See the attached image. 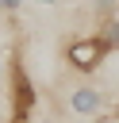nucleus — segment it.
Masks as SVG:
<instances>
[{
    "label": "nucleus",
    "mask_w": 119,
    "mask_h": 123,
    "mask_svg": "<svg viewBox=\"0 0 119 123\" xmlns=\"http://www.w3.org/2000/svg\"><path fill=\"white\" fill-rule=\"evenodd\" d=\"M96 38L104 42V50H107V54H115V50H119V12H115V15L96 19Z\"/></svg>",
    "instance_id": "4"
},
{
    "label": "nucleus",
    "mask_w": 119,
    "mask_h": 123,
    "mask_svg": "<svg viewBox=\"0 0 119 123\" xmlns=\"http://www.w3.org/2000/svg\"><path fill=\"white\" fill-rule=\"evenodd\" d=\"M0 4H4V0H0Z\"/></svg>",
    "instance_id": "9"
},
{
    "label": "nucleus",
    "mask_w": 119,
    "mask_h": 123,
    "mask_svg": "<svg viewBox=\"0 0 119 123\" xmlns=\"http://www.w3.org/2000/svg\"><path fill=\"white\" fill-rule=\"evenodd\" d=\"M65 108H69L77 119H96V115L107 111V96H104L96 85H77V88H69Z\"/></svg>",
    "instance_id": "3"
},
{
    "label": "nucleus",
    "mask_w": 119,
    "mask_h": 123,
    "mask_svg": "<svg viewBox=\"0 0 119 123\" xmlns=\"http://www.w3.org/2000/svg\"><path fill=\"white\" fill-rule=\"evenodd\" d=\"M38 4H46V8H54V4H61V0H38Z\"/></svg>",
    "instance_id": "7"
},
{
    "label": "nucleus",
    "mask_w": 119,
    "mask_h": 123,
    "mask_svg": "<svg viewBox=\"0 0 119 123\" xmlns=\"http://www.w3.org/2000/svg\"><path fill=\"white\" fill-rule=\"evenodd\" d=\"M104 58H107V50H104V42L96 35H77V38L65 42V62L77 73H96L104 65Z\"/></svg>",
    "instance_id": "2"
},
{
    "label": "nucleus",
    "mask_w": 119,
    "mask_h": 123,
    "mask_svg": "<svg viewBox=\"0 0 119 123\" xmlns=\"http://www.w3.org/2000/svg\"><path fill=\"white\" fill-rule=\"evenodd\" d=\"M19 8H23V0H4V4H0V12H8V15H15Z\"/></svg>",
    "instance_id": "6"
},
{
    "label": "nucleus",
    "mask_w": 119,
    "mask_h": 123,
    "mask_svg": "<svg viewBox=\"0 0 119 123\" xmlns=\"http://www.w3.org/2000/svg\"><path fill=\"white\" fill-rule=\"evenodd\" d=\"M8 104H12V111L8 115H15V119H35V108H38V88H35V81H31V73H27V65H23V42L15 38V46H12V54H8Z\"/></svg>",
    "instance_id": "1"
},
{
    "label": "nucleus",
    "mask_w": 119,
    "mask_h": 123,
    "mask_svg": "<svg viewBox=\"0 0 119 123\" xmlns=\"http://www.w3.org/2000/svg\"><path fill=\"white\" fill-rule=\"evenodd\" d=\"M4 123H27V119H15V115H8V119H4Z\"/></svg>",
    "instance_id": "8"
},
{
    "label": "nucleus",
    "mask_w": 119,
    "mask_h": 123,
    "mask_svg": "<svg viewBox=\"0 0 119 123\" xmlns=\"http://www.w3.org/2000/svg\"><path fill=\"white\" fill-rule=\"evenodd\" d=\"M92 12H96V19L115 15V12H119V0H92Z\"/></svg>",
    "instance_id": "5"
}]
</instances>
